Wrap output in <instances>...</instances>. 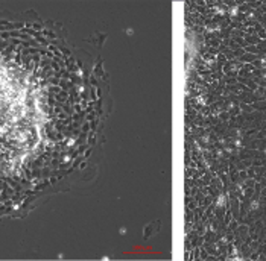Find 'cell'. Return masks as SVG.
<instances>
[{"mask_svg":"<svg viewBox=\"0 0 266 261\" xmlns=\"http://www.w3.org/2000/svg\"><path fill=\"white\" fill-rule=\"evenodd\" d=\"M0 30V194H28L70 169L84 143L68 103L82 91L67 59Z\"/></svg>","mask_w":266,"mask_h":261,"instance_id":"cell-1","label":"cell"}]
</instances>
